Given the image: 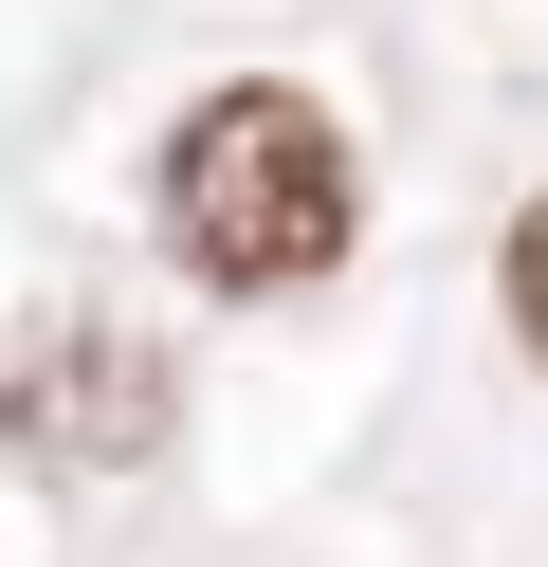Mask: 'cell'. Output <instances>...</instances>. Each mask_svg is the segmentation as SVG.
Returning <instances> with one entry per match:
<instances>
[{
  "mask_svg": "<svg viewBox=\"0 0 548 567\" xmlns=\"http://www.w3.org/2000/svg\"><path fill=\"white\" fill-rule=\"evenodd\" d=\"M146 202H165V257L201 275V293H311V275H348V238H365V147L329 128V92L219 74L201 111L165 128Z\"/></svg>",
  "mask_w": 548,
  "mask_h": 567,
  "instance_id": "1",
  "label": "cell"
},
{
  "mask_svg": "<svg viewBox=\"0 0 548 567\" xmlns=\"http://www.w3.org/2000/svg\"><path fill=\"white\" fill-rule=\"evenodd\" d=\"M165 348L110 330V311H19L0 330V457H37V476H128V457H165Z\"/></svg>",
  "mask_w": 548,
  "mask_h": 567,
  "instance_id": "2",
  "label": "cell"
},
{
  "mask_svg": "<svg viewBox=\"0 0 548 567\" xmlns=\"http://www.w3.org/2000/svg\"><path fill=\"white\" fill-rule=\"evenodd\" d=\"M494 293H511V348L548 367V202H511V238H494Z\"/></svg>",
  "mask_w": 548,
  "mask_h": 567,
  "instance_id": "3",
  "label": "cell"
}]
</instances>
